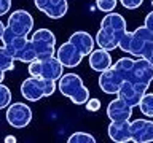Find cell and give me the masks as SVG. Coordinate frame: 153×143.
Returning <instances> with one entry per match:
<instances>
[{
	"mask_svg": "<svg viewBox=\"0 0 153 143\" xmlns=\"http://www.w3.org/2000/svg\"><path fill=\"white\" fill-rule=\"evenodd\" d=\"M112 65V56L110 51L104 49V48H97L89 52V67L94 72H104Z\"/></svg>",
	"mask_w": 153,
	"mask_h": 143,
	"instance_id": "cell-17",
	"label": "cell"
},
{
	"mask_svg": "<svg viewBox=\"0 0 153 143\" xmlns=\"http://www.w3.org/2000/svg\"><path fill=\"white\" fill-rule=\"evenodd\" d=\"M107 116L110 121H129L132 116V107L118 97L108 103Z\"/></svg>",
	"mask_w": 153,
	"mask_h": 143,
	"instance_id": "cell-14",
	"label": "cell"
},
{
	"mask_svg": "<svg viewBox=\"0 0 153 143\" xmlns=\"http://www.w3.org/2000/svg\"><path fill=\"white\" fill-rule=\"evenodd\" d=\"M35 57L38 60L48 59L56 54V35L50 29H38L30 37Z\"/></svg>",
	"mask_w": 153,
	"mask_h": 143,
	"instance_id": "cell-6",
	"label": "cell"
},
{
	"mask_svg": "<svg viewBox=\"0 0 153 143\" xmlns=\"http://www.w3.org/2000/svg\"><path fill=\"white\" fill-rule=\"evenodd\" d=\"M152 5H153V2H152Z\"/></svg>",
	"mask_w": 153,
	"mask_h": 143,
	"instance_id": "cell-32",
	"label": "cell"
},
{
	"mask_svg": "<svg viewBox=\"0 0 153 143\" xmlns=\"http://www.w3.org/2000/svg\"><path fill=\"white\" fill-rule=\"evenodd\" d=\"M33 3L42 13H45L51 19L64 18L67 10H69L67 0H33Z\"/></svg>",
	"mask_w": 153,
	"mask_h": 143,
	"instance_id": "cell-12",
	"label": "cell"
},
{
	"mask_svg": "<svg viewBox=\"0 0 153 143\" xmlns=\"http://www.w3.org/2000/svg\"><path fill=\"white\" fill-rule=\"evenodd\" d=\"M131 142L150 143L153 142V121L136 119L131 122Z\"/></svg>",
	"mask_w": 153,
	"mask_h": 143,
	"instance_id": "cell-13",
	"label": "cell"
},
{
	"mask_svg": "<svg viewBox=\"0 0 153 143\" xmlns=\"http://www.w3.org/2000/svg\"><path fill=\"white\" fill-rule=\"evenodd\" d=\"M108 137L115 143H128L131 142V122L129 121H112L108 124Z\"/></svg>",
	"mask_w": 153,
	"mask_h": 143,
	"instance_id": "cell-16",
	"label": "cell"
},
{
	"mask_svg": "<svg viewBox=\"0 0 153 143\" xmlns=\"http://www.w3.org/2000/svg\"><path fill=\"white\" fill-rule=\"evenodd\" d=\"M64 75V65L59 62L57 57H48V59L40 60V78L57 81Z\"/></svg>",
	"mask_w": 153,
	"mask_h": 143,
	"instance_id": "cell-15",
	"label": "cell"
},
{
	"mask_svg": "<svg viewBox=\"0 0 153 143\" xmlns=\"http://www.w3.org/2000/svg\"><path fill=\"white\" fill-rule=\"evenodd\" d=\"M7 27H10L14 33L22 37H27L33 29V18L26 10H16L8 16Z\"/></svg>",
	"mask_w": 153,
	"mask_h": 143,
	"instance_id": "cell-8",
	"label": "cell"
},
{
	"mask_svg": "<svg viewBox=\"0 0 153 143\" xmlns=\"http://www.w3.org/2000/svg\"><path fill=\"white\" fill-rule=\"evenodd\" d=\"M3 78H5V72H2V70H0V83L3 81Z\"/></svg>",
	"mask_w": 153,
	"mask_h": 143,
	"instance_id": "cell-31",
	"label": "cell"
},
{
	"mask_svg": "<svg viewBox=\"0 0 153 143\" xmlns=\"http://www.w3.org/2000/svg\"><path fill=\"white\" fill-rule=\"evenodd\" d=\"M5 27H7V26H5V24H3L2 21H0V41H2V37H3V32H5Z\"/></svg>",
	"mask_w": 153,
	"mask_h": 143,
	"instance_id": "cell-30",
	"label": "cell"
},
{
	"mask_svg": "<svg viewBox=\"0 0 153 143\" xmlns=\"http://www.w3.org/2000/svg\"><path fill=\"white\" fill-rule=\"evenodd\" d=\"M57 88L56 81L38 78V76H30V78L24 80L21 84V94L22 97L29 102H38L43 97H50L54 94Z\"/></svg>",
	"mask_w": 153,
	"mask_h": 143,
	"instance_id": "cell-4",
	"label": "cell"
},
{
	"mask_svg": "<svg viewBox=\"0 0 153 143\" xmlns=\"http://www.w3.org/2000/svg\"><path fill=\"white\" fill-rule=\"evenodd\" d=\"M139 108L145 116L153 118V94H148V92L143 94L140 102H139Z\"/></svg>",
	"mask_w": 153,
	"mask_h": 143,
	"instance_id": "cell-20",
	"label": "cell"
},
{
	"mask_svg": "<svg viewBox=\"0 0 153 143\" xmlns=\"http://www.w3.org/2000/svg\"><path fill=\"white\" fill-rule=\"evenodd\" d=\"M11 10V0H0V16L7 14Z\"/></svg>",
	"mask_w": 153,
	"mask_h": 143,
	"instance_id": "cell-27",
	"label": "cell"
},
{
	"mask_svg": "<svg viewBox=\"0 0 153 143\" xmlns=\"http://www.w3.org/2000/svg\"><path fill=\"white\" fill-rule=\"evenodd\" d=\"M69 143H96V138L88 132H74L67 138Z\"/></svg>",
	"mask_w": 153,
	"mask_h": 143,
	"instance_id": "cell-21",
	"label": "cell"
},
{
	"mask_svg": "<svg viewBox=\"0 0 153 143\" xmlns=\"http://www.w3.org/2000/svg\"><path fill=\"white\" fill-rule=\"evenodd\" d=\"M7 122L11 127L22 129L30 124L32 121V110L22 102H14L7 107Z\"/></svg>",
	"mask_w": 153,
	"mask_h": 143,
	"instance_id": "cell-7",
	"label": "cell"
},
{
	"mask_svg": "<svg viewBox=\"0 0 153 143\" xmlns=\"http://www.w3.org/2000/svg\"><path fill=\"white\" fill-rule=\"evenodd\" d=\"M0 70L5 72V73L14 70V57L10 54L5 46L0 48Z\"/></svg>",
	"mask_w": 153,
	"mask_h": 143,
	"instance_id": "cell-19",
	"label": "cell"
},
{
	"mask_svg": "<svg viewBox=\"0 0 153 143\" xmlns=\"http://www.w3.org/2000/svg\"><path fill=\"white\" fill-rule=\"evenodd\" d=\"M56 57L59 59V62L64 67H67V69H74V67H76L80 64L85 56H83V52L74 45V43L67 40L65 43H62V45L57 48Z\"/></svg>",
	"mask_w": 153,
	"mask_h": 143,
	"instance_id": "cell-9",
	"label": "cell"
},
{
	"mask_svg": "<svg viewBox=\"0 0 153 143\" xmlns=\"http://www.w3.org/2000/svg\"><path fill=\"white\" fill-rule=\"evenodd\" d=\"M2 43L8 49L10 54L14 57V60H21L24 64H29V62H32L33 59H37L30 38L18 35V33H14L10 27H5Z\"/></svg>",
	"mask_w": 153,
	"mask_h": 143,
	"instance_id": "cell-2",
	"label": "cell"
},
{
	"mask_svg": "<svg viewBox=\"0 0 153 143\" xmlns=\"http://www.w3.org/2000/svg\"><path fill=\"white\" fill-rule=\"evenodd\" d=\"M57 89L64 97L70 99L75 105H85L89 99V91L81 76L76 73H65L57 80Z\"/></svg>",
	"mask_w": 153,
	"mask_h": 143,
	"instance_id": "cell-3",
	"label": "cell"
},
{
	"mask_svg": "<svg viewBox=\"0 0 153 143\" xmlns=\"http://www.w3.org/2000/svg\"><path fill=\"white\" fill-rule=\"evenodd\" d=\"M139 57H143V59H147V60L153 65V38H150V40L145 43V46L142 48L140 56H139Z\"/></svg>",
	"mask_w": 153,
	"mask_h": 143,
	"instance_id": "cell-24",
	"label": "cell"
},
{
	"mask_svg": "<svg viewBox=\"0 0 153 143\" xmlns=\"http://www.w3.org/2000/svg\"><path fill=\"white\" fill-rule=\"evenodd\" d=\"M126 21L120 13H107L100 21V29L96 35V43L99 48H104L107 51H113L118 48L120 40L126 33Z\"/></svg>",
	"mask_w": 153,
	"mask_h": 143,
	"instance_id": "cell-1",
	"label": "cell"
},
{
	"mask_svg": "<svg viewBox=\"0 0 153 143\" xmlns=\"http://www.w3.org/2000/svg\"><path fill=\"white\" fill-rule=\"evenodd\" d=\"M143 26H145L150 32H153V11H150L145 16V24H143Z\"/></svg>",
	"mask_w": 153,
	"mask_h": 143,
	"instance_id": "cell-28",
	"label": "cell"
},
{
	"mask_svg": "<svg viewBox=\"0 0 153 143\" xmlns=\"http://www.w3.org/2000/svg\"><path fill=\"white\" fill-rule=\"evenodd\" d=\"M147 89H148V86L134 84V83H129V81H124V83L120 86L117 95L134 108V107H139V102H140L142 95L147 92Z\"/></svg>",
	"mask_w": 153,
	"mask_h": 143,
	"instance_id": "cell-11",
	"label": "cell"
},
{
	"mask_svg": "<svg viewBox=\"0 0 153 143\" xmlns=\"http://www.w3.org/2000/svg\"><path fill=\"white\" fill-rule=\"evenodd\" d=\"M88 111H99L100 110V100L99 99H88V102L85 103Z\"/></svg>",
	"mask_w": 153,
	"mask_h": 143,
	"instance_id": "cell-25",
	"label": "cell"
},
{
	"mask_svg": "<svg viewBox=\"0 0 153 143\" xmlns=\"http://www.w3.org/2000/svg\"><path fill=\"white\" fill-rule=\"evenodd\" d=\"M11 102V91L0 83V110L7 108Z\"/></svg>",
	"mask_w": 153,
	"mask_h": 143,
	"instance_id": "cell-22",
	"label": "cell"
},
{
	"mask_svg": "<svg viewBox=\"0 0 153 143\" xmlns=\"http://www.w3.org/2000/svg\"><path fill=\"white\" fill-rule=\"evenodd\" d=\"M150 38H153V32H150L145 26H140L134 32L126 30V33H124L123 38L120 40L118 48L124 52H129V54L139 57L142 48L145 46V43L150 40Z\"/></svg>",
	"mask_w": 153,
	"mask_h": 143,
	"instance_id": "cell-5",
	"label": "cell"
},
{
	"mask_svg": "<svg viewBox=\"0 0 153 143\" xmlns=\"http://www.w3.org/2000/svg\"><path fill=\"white\" fill-rule=\"evenodd\" d=\"M121 2V5L124 8H128V10H136L139 8L140 5L143 3V0H120Z\"/></svg>",
	"mask_w": 153,
	"mask_h": 143,
	"instance_id": "cell-26",
	"label": "cell"
},
{
	"mask_svg": "<svg viewBox=\"0 0 153 143\" xmlns=\"http://www.w3.org/2000/svg\"><path fill=\"white\" fill-rule=\"evenodd\" d=\"M117 3H118V0H96L97 10H100L104 13H112L117 8Z\"/></svg>",
	"mask_w": 153,
	"mask_h": 143,
	"instance_id": "cell-23",
	"label": "cell"
},
{
	"mask_svg": "<svg viewBox=\"0 0 153 143\" xmlns=\"http://www.w3.org/2000/svg\"><path fill=\"white\" fill-rule=\"evenodd\" d=\"M124 83V78L120 72L115 69L113 65H110L107 70L100 72L99 76V88L102 89L105 94H117L120 86Z\"/></svg>",
	"mask_w": 153,
	"mask_h": 143,
	"instance_id": "cell-10",
	"label": "cell"
},
{
	"mask_svg": "<svg viewBox=\"0 0 153 143\" xmlns=\"http://www.w3.org/2000/svg\"><path fill=\"white\" fill-rule=\"evenodd\" d=\"M5 142L7 143H16V137L14 135H7L5 137Z\"/></svg>",
	"mask_w": 153,
	"mask_h": 143,
	"instance_id": "cell-29",
	"label": "cell"
},
{
	"mask_svg": "<svg viewBox=\"0 0 153 143\" xmlns=\"http://www.w3.org/2000/svg\"><path fill=\"white\" fill-rule=\"evenodd\" d=\"M69 41H72L78 49L83 52V56H89V52L94 49V38L85 30H76L70 35Z\"/></svg>",
	"mask_w": 153,
	"mask_h": 143,
	"instance_id": "cell-18",
	"label": "cell"
}]
</instances>
